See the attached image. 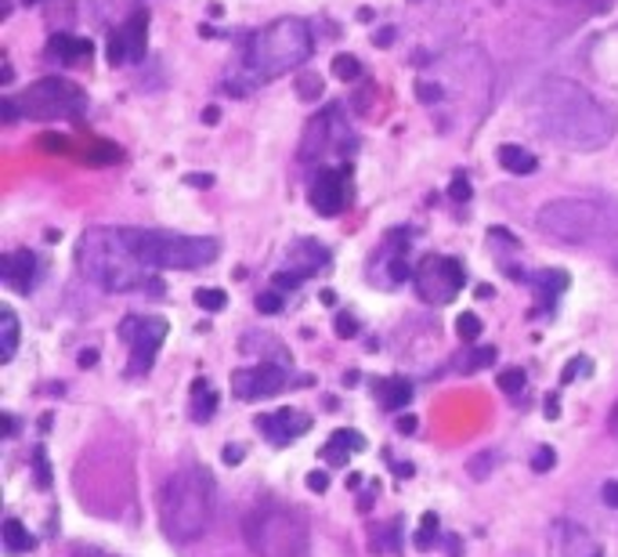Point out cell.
Returning <instances> with one entry per match:
<instances>
[{
  "mask_svg": "<svg viewBox=\"0 0 618 557\" xmlns=\"http://www.w3.org/2000/svg\"><path fill=\"white\" fill-rule=\"evenodd\" d=\"M373 392H376L380 406H384L387 413L405 409V406L413 401V384L405 381V377H380V381L373 384Z\"/></svg>",
  "mask_w": 618,
  "mask_h": 557,
  "instance_id": "22",
  "label": "cell"
},
{
  "mask_svg": "<svg viewBox=\"0 0 618 557\" xmlns=\"http://www.w3.org/2000/svg\"><path fill=\"white\" fill-rule=\"evenodd\" d=\"M370 550L373 554H402V522H391L387 528L373 533Z\"/></svg>",
  "mask_w": 618,
  "mask_h": 557,
  "instance_id": "28",
  "label": "cell"
},
{
  "mask_svg": "<svg viewBox=\"0 0 618 557\" xmlns=\"http://www.w3.org/2000/svg\"><path fill=\"white\" fill-rule=\"evenodd\" d=\"M376 15H373V8H359V22H373Z\"/></svg>",
  "mask_w": 618,
  "mask_h": 557,
  "instance_id": "60",
  "label": "cell"
},
{
  "mask_svg": "<svg viewBox=\"0 0 618 557\" xmlns=\"http://www.w3.org/2000/svg\"><path fill=\"white\" fill-rule=\"evenodd\" d=\"M365 449V438L359 431H351V427H337V431L326 438L322 446V460L330 463V468H344L348 457H354V452Z\"/></svg>",
  "mask_w": 618,
  "mask_h": 557,
  "instance_id": "17",
  "label": "cell"
},
{
  "mask_svg": "<svg viewBox=\"0 0 618 557\" xmlns=\"http://www.w3.org/2000/svg\"><path fill=\"white\" fill-rule=\"evenodd\" d=\"M44 146H47V149L65 152V149H70V138H62V135H58V138H44Z\"/></svg>",
  "mask_w": 618,
  "mask_h": 557,
  "instance_id": "54",
  "label": "cell"
},
{
  "mask_svg": "<svg viewBox=\"0 0 618 557\" xmlns=\"http://www.w3.org/2000/svg\"><path fill=\"white\" fill-rule=\"evenodd\" d=\"M594 557H600V554H594Z\"/></svg>",
  "mask_w": 618,
  "mask_h": 557,
  "instance_id": "64",
  "label": "cell"
},
{
  "mask_svg": "<svg viewBox=\"0 0 618 557\" xmlns=\"http://www.w3.org/2000/svg\"><path fill=\"white\" fill-rule=\"evenodd\" d=\"M604 503H608V507H618V482L604 485Z\"/></svg>",
  "mask_w": 618,
  "mask_h": 557,
  "instance_id": "51",
  "label": "cell"
},
{
  "mask_svg": "<svg viewBox=\"0 0 618 557\" xmlns=\"http://www.w3.org/2000/svg\"><path fill=\"white\" fill-rule=\"evenodd\" d=\"M489 463H496V457H492V452H481L478 460H470V474H475V478H484V468H489Z\"/></svg>",
  "mask_w": 618,
  "mask_h": 557,
  "instance_id": "47",
  "label": "cell"
},
{
  "mask_svg": "<svg viewBox=\"0 0 618 557\" xmlns=\"http://www.w3.org/2000/svg\"><path fill=\"white\" fill-rule=\"evenodd\" d=\"M15 81V69H11V62L4 58V69H0V84H11Z\"/></svg>",
  "mask_w": 618,
  "mask_h": 557,
  "instance_id": "58",
  "label": "cell"
},
{
  "mask_svg": "<svg viewBox=\"0 0 618 557\" xmlns=\"http://www.w3.org/2000/svg\"><path fill=\"white\" fill-rule=\"evenodd\" d=\"M22 4H25V8H33V4H41V0H22Z\"/></svg>",
  "mask_w": 618,
  "mask_h": 557,
  "instance_id": "62",
  "label": "cell"
},
{
  "mask_svg": "<svg viewBox=\"0 0 618 557\" xmlns=\"http://www.w3.org/2000/svg\"><path fill=\"white\" fill-rule=\"evenodd\" d=\"M0 539H4V550L8 554H25L36 547V539L30 536V528H25L19 517H8L4 528H0Z\"/></svg>",
  "mask_w": 618,
  "mask_h": 557,
  "instance_id": "25",
  "label": "cell"
},
{
  "mask_svg": "<svg viewBox=\"0 0 618 557\" xmlns=\"http://www.w3.org/2000/svg\"><path fill=\"white\" fill-rule=\"evenodd\" d=\"M554 463H557V452L543 446V449H535V457H532V471L535 474H546V471H554Z\"/></svg>",
  "mask_w": 618,
  "mask_h": 557,
  "instance_id": "41",
  "label": "cell"
},
{
  "mask_svg": "<svg viewBox=\"0 0 618 557\" xmlns=\"http://www.w3.org/2000/svg\"><path fill=\"white\" fill-rule=\"evenodd\" d=\"M496 347H475V352H470L467 355V373H478V369H484V366H492V362H496Z\"/></svg>",
  "mask_w": 618,
  "mask_h": 557,
  "instance_id": "39",
  "label": "cell"
},
{
  "mask_svg": "<svg viewBox=\"0 0 618 557\" xmlns=\"http://www.w3.org/2000/svg\"><path fill=\"white\" fill-rule=\"evenodd\" d=\"M87 90L70 81V76H41L36 84H30L22 90L19 98V109L22 116H30V120H81L87 113Z\"/></svg>",
  "mask_w": 618,
  "mask_h": 557,
  "instance_id": "7",
  "label": "cell"
},
{
  "mask_svg": "<svg viewBox=\"0 0 618 557\" xmlns=\"http://www.w3.org/2000/svg\"><path fill=\"white\" fill-rule=\"evenodd\" d=\"M311 211L322 217H337L348 206V185H344V167H319V174L311 181Z\"/></svg>",
  "mask_w": 618,
  "mask_h": 557,
  "instance_id": "14",
  "label": "cell"
},
{
  "mask_svg": "<svg viewBox=\"0 0 618 557\" xmlns=\"http://www.w3.org/2000/svg\"><path fill=\"white\" fill-rule=\"evenodd\" d=\"M535 222H539V232H546V236L572 243V246H583L600 232L604 206L594 200H554L539 211Z\"/></svg>",
  "mask_w": 618,
  "mask_h": 557,
  "instance_id": "8",
  "label": "cell"
},
{
  "mask_svg": "<svg viewBox=\"0 0 618 557\" xmlns=\"http://www.w3.org/2000/svg\"><path fill=\"white\" fill-rule=\"evenodd\" d=\"M195 304H200L203 312L217 315V312H225V308H228V293L217 290V287H200V290H195Z\"/></svg>",
  "mask_w": 618,
  "mask_h": 557,
  "instance_id": "30",
  "label": "cell"
},
{
  "mask_svg": "<svg viewBox=\"0 0 618 557\" xmlns=\"http://www.w3.org/2000/svg\"><path fill=\"white\" fill-rule=\"evenodd\" d=\"M185 185H192V189H214V174L192 171V174H185Z\"/></svg>",
  "mask_w": 618,
  "mask_h": 557,
  "instance_id": "44",
  "label": "cell"
},
{
  "mask_svg": "<svg viewBox=\"0 0 618 557\" xmlns=\"http://www.w3.org/2000/svg\"><path fill=\"white\" fill-rule=\"evenodd\" d=\"M289 384L286 366H275V362H260V366H243L232 373V395L239 401H265L275 398Z\"/></svg>",
  "mask_w": 618,
  "mask_h": 557,
  "instance_id": "12",
  "label": "cell"
},
{
  "mask_svg": "<svg viewBox=\"0 0 618 557\" xmlns=\"http://www.w3.org/2000/svg\"><path fill=\"white\" fill-rule=\"evenodd\" d=\"M496 384H499V392H503V395H521V392H524V384H529V373H524L521 366L499 369Z\"/></svg>",
  "mask_w": 618,
  "mask_h": 557,
  "instance_id": "31",
  "label": "cell"
},
{
  "mask_svg": "<svg viewBox=\"0 0 618 557\" xmlns=\"http://www.w3.org/2000/svg\"><path fill=\"white\" fill-rule=\"evenodd\" d=\"M19 431V424H15V417H11V413H4V438H11Z\"/></svg>",
  "mask_w": 618,
  "mask_h": 557,
  "instance_id": "56",
  "label": "cell"
},
{
  "mask_svg": "<svg viewBox=\"0 0 618 557\" xmlns=\"http://www.w3.org/2000/svg\"><path fill=\"white\" fill-rule=\"evenodd\" d=\"M496 160L499 167H503L507 174H535L539 171V157L532 149H524V146H514V141H503V146L496 149Z\"/></svg>",
  "mask_w": 618,
  "mask_h": 557,
  "instance_id": "20",
  "label": "cell"
},
{
  "mask_svg": "<svg viewBox=\"0 0 618 557\" xmlns=\"http://www.w3.org/2000/svg\"><path fill=\"white\" fill-rule=\"evenodd\" d=\"M76 265H81L90 287L105 293H163V282L152 276V268L141 261L135 243H130V228H87L76 243Z\"/></svg>",
  "mask_w": 618,
  "mask_h": 557,
  "instance_id": "2",
  "label": "cell"
},
{
  "mask_svg": "<svg viewBox=\"0 0 618 557\" xmlns=\"http://www.w3.org/2000/svg\"><path fill=\"white\" fill-rule=\"evenodd\" d=\"M478 297H481V301H489V297H496V290L492 287H478Z\"/></svg>",
  "mask_w": 618,
  "mask_h": 557,
  "instance_id": "61",
  "label": "cell"
},
{
  "mask_svg": "<svg viewBox=\"0 0 618 557\" xmlns=\"http://www.w3.org/2000/svg\"><path fill=\"white\" fill-rule=\"evenodd\" d=\"M416 417H413V413H405V417H398V424H394V431H398V435H416Z\"/></svg>",
  "mask_w": 618,
  "mask_h": 557,
  "instance_id": "48",
  "label": "cell"
},
{
  "mask_svg": "<svg viewBox=\"0 0 618 557\" xmlns=\"http://www.w3.org/2000/svg\"><path fill=\"white\" fill-rule=\"evenodd\" d=\"M330 149L337 152H348L354 149V138H351V127L344 124V113H340V101H333L330 109H322L315 120L308 124L305 141H300V163H322L330 157Z\"/></svg>",
  "mask_w": 618,
  "mask_h": 557,
  "instance_id": "11",
  "label": "cell"
},
{
  "mask_svg": "<svg viewBox=\"0 0 618 557\" xmlns=\"http://www.w3.org/2000/svg\"><path fill=\"white\" fill-rule=\"evenodd\" d=\"M308 489L311 492H326V489H330V478H326L322 471H315V474H308Z\"/></svg>",
  "mask_w": 618,
  "mask_h": 557,
  "instance_id": "49",
  "label": "cell"
},
{
  "mask_svg": "<svg viewBox=\"0 0 618 557\" xmlns=\"http://www.w3.org/2000/svg\"><path fill=\"white\" fill-rule=\"evenodd\" d=\"M11 11H15V0H0V22L11 19Z\"/></svg>",
  "mask_w": 618,
  "mask_h": 557,
  "instance_id": "57",
  "label": "cell"
},
{
  "mask_svg": "<svg viewBox=\"0 0 618 557\" xmlns=\"http://www.w3.org/2000/svg\"><path fill=\"white\" fill-rule=\"evenodd\" d=\"M105 58H109V66H127L130 62V51H127V41H124V30H113L109 33V51H105Z\"/></svg>",
  "mask_w": 618,
  "mask_h": 557,
  "instance_id": "33",
  "label": "cell"
},
{
  "mask_svg": "<svg viewBox=\"0 0 618 557\" xmlns=\"http://www.w3.org/2000/svg\"><path fill=\"white\" fill-rule=\"evenodd\" d=\"M608 431H611V438H618V401H615V409H611V417H608Z\"/></svg>",
  "mask_w": 618,
  "mask_h": 557,
  "instance_id": "59",
  "label": "cell"
},
{
  "mask_svg": "<svg viewBox=\"0 0 618 557\" xmlns=\"http://www.w3.org/2000/svg\"><path fill=\"white\" fill-rule=\"evenodd\" d=\"M225 463H228V468H235V463H243V449H239V446H228V449H225Z\"/></svg>",
  "mask_w": 618,
  "mask_h": 557,
  "instance_id": "52",
  "label": "cell"
},
{
  "mask_svg": "<svg viewBox=\"0 0 618 557\" xmlns=\"http://www.w3.org/2000/svg\"><path fill=\"white\" fill-rule=\"evenodd\" d=\"M441 543V522H438V514L427 511L424 517H419V525H416V533H413V547L419 554H430L434 547Z\"/></svg>",
  "mask_w": 618,
  "mask_h": 557,
  "instance_id": "26",
  "label": "cell"
},
{
  "mask_svg": "<svg viewBox=\"0 0 618 557\" xmlns=\"http://www.w3.org/2000/svg\"><path fill=\"white\" fill-rule=\"evenodd\" d=\"M315 55V33L305 19H275L257 30L243 47V66L254 81H279L283 73L305 66Z\"/></svg>",
  "mask_w": 618,
  "mask_h": 557,
  "instance_id": "4",
  "label": "cell"
},
{
  "mask_svg": "<svg viewBox=\"0 0 618 557\" xmlns=\"http://www.w3.org/2000/svg\"><path fill=\"white\" fill-rule=\"evenodd\" d=\"M217 413V392L214 384H210L206 377H195L192 381V395H189V417L195 424H210Z\"/></svg>",
  "mask_w": 618,
  "mask_h": 557,
  "instance_id": "21",
  "label": "cell"
},
{
  "mask_svg": "<svg viewBox=\"0 0 618 557\" xmlns=\"http://www.w3.org/2000/svg\"><path fill=\"white\" fill-rule=\"evenodd\" d=\"M529 116L535 131L564 152H597L615 138V109L564 76L543 81L532 90Z\"/></svg>",
  "mask_w": 618,
  "mask_h": 557,
  "instance_id": "1",
  "label": "cell"
},
{
  "mask_svg": "<svg viewBox=\"0 0 618 557\" xmlns=\"http://www.w3.org/2000/svg\"><path fill=\"white\" fill-rule=\"evenodd\" d=\"M217 485L206 468H185L163 485L160 522L174 543H195L214 522Z\"/></svg>",
  "mask_w": 618,
  "mask_h": 557,
  "instance_id": "3",
  "label": "cell"
},
{
  "mask_svg": "<svg viewBox=\"0 0 618 557\" xmlns=\"http://www.w3.org/2000/svg\"><path fill=\"white\" fill-rule=\"evenodd\" d=\"M394 36H398V30H394V25H384V30L373 33V47H391Z\"/></svg>",
  "mask_w": 618,
  "mask_h": 557,
  "instance_id": "46",
  "label": "cell"
},
{
  "mask_svg": "<svg viewBox=\"0 0 618 557\" xmlns=\"http://www.w3.org/2000/svg\"><path fill=\"white\" fill-rule=\"evenodd\" d=\"M413 287L419 293V301H427V304H452L456 297H459V290L467 287V271L449 254H427L424 261L416 265Z\"/></svg>",
  "mask_w": 618,
  "mask_h": 557,
  "instance_id": "10",
  "label": "cell"
},
{
  "mask_svg": "<svg viewBox=\"0 0 618 557\" xmlns=\"http://www.w3.org/2000/svg\"><path fill=\"white\" fill-rule=\"evenodd\" d=\"M90 51H95V44L90 41H81V36L73 33H55L47 41V58L62 62V66H76V62H90Z\"/></svg>",
  "mask_w": 618,
  "mask_h": 557,
  "instance_id": "19",
  "label": "cell"
},
{
  "mask_svg": "<svg viewBox=\"0 0 618 557\" xmlns=\"http://www.w3.org/2000/svg\"><path fill=\"white\" fill-rule=\"evenodd\" d=\"M84 557H90V550H84Z\"/></svg>",
  "mask_w": 618,
  "mask_h": 557,
  "instance_id": "63",
  "label": "cell"
},
{
  "mask_svg": "<svg viewBox=\"0 0 618 557\" xmlns=\"http://www.w3.org/2000/svg\"><path fill=\"white\" fill-rule=\"evenodd\" d=\"M589 373H594V362H589L586 355H578V358H572L568 366H564V373H561V384H572L575 377H589Z\"/></svg>",
  "mask_w": 618,
  "mask_h": 557,
  "instance_id": "37",
  "label": "cell"
},
{
  "mask_svg": "<svg viewBox=\"0 0 618 557\" xmlns=\"http://www.w3.org/2000/svg\"><path fill=\"white\" fill-rule=\"evenodd\" d=\"M30 460H33V474H36V485H41V489H51V463H47V452H44L41 446H36Z\"/></svg>",
  "mask_w": 618,
  "mask_h": 557,
  "instance_id": "36",
  "label": "cell"
},
{
  "mask_svg": "<svg viewBox=\"0 0 618 557\" xmlns=\"http://www.w3.org/2000/svg\"><path fill=\"white\" fill-rule=\"evenodd\" d=\"M254 424H257L260 438L271 446H289V442H297V438H305L311 431V417L308 413L294 409V406L275 409V413H260Z\"/></svg>",
  "mask_w": 618,
  "mask_h": 557,
  "instance_id": "13",
  "label": "cell"
},
{
  "mask_svg": "<svg viewBox=\"0 0 618 557\" xmlns=\"http://www.w3.org/2000/svg\"><path fill=\"white\" fill-rule=\"evenodd\" d=\"M297 95L305 101H319L322 98V76H315V73L297 76Z\"/></svg>",
  "mask_w": 618,
  "mask_h": 557,
  "instance_id": "35",
  "label": "cell"
},
{
  "mask_svg": "<svg viewBox=\"0 0 618 557\" xmlns=\"http://www.w3.org/2000/svg\"><path fill=\"white\" fill-rule=\"evenodd\" d=\"M19 336H22V330H19L15 312H11L8 304H0V362H11V358H15V352H19Z\"/></svg>",
  "mask_w": 618,
  "mask_h": 557,
  "instance_id": "24",
  "label": "cell"
},
{
  "mask_svg": "<svg viewBox=\"0 0 618 557\" xmlns=\"http://www.w3.org/2000/svg\"><path fill=\"white\" fill-rule=\"evenodd\" d=\"M330 73L344 84H359L362 81V62L354 55H348V51H340V55H333V62H330Z\"/></svg>",
  "mask_w": 618,
  "mask_h": 557,
  "instance_id": "29",
  "label": "cell"
},
{
  "mask_svg": "<svg viewBox=\"0 0 618 557\" xmlns=\"http://www.w3.org/2000/svg\"><path fill=\"white\" fill-rule=\"evenodd\" d=\"M124 41H127V51H130V62H141L145 58V44H149V15L145 11H135L124 25Z\"/></svg>",
  "mask_w": 618,
  "mask_h": 557,
  "instance_id": "23",
  "label": "cell"
},
{
  "mask_svg": "<svg viewBox=\"0 0 618 557\" xmlns=\"http://www.w3.org/2000/svg\"><path fill=\"white\" fill-rule=\"evenodd\" d=\"M167 333H170V326L160 315H127L120 322V341L130 347L127 377H149V369L156 366V355H160Z\"/></svg>",
  "mask_w": 618,
  "mask_h": 557,
  "instance_id": "9",
  "label": "cell"
},
{
  "mask_svg": "<svg viewBox=\"0 0 618 557\" xmlns=\"http://www.w3.org/2000/svg\"><path fill=\"white\" fill-rule=\"evenodd\" d=\"M449 196H452V200H459V203H467L470 196H475V192H470V181H467L464 174H456V178H452Z\"/></svg>",
  "mask_w": 618,
  "mask_h": 557,
  "instance_id": "43",
  "label": "cell"
},
{
  "mask_svg": "<svg viewBox=\"0 0 618 557\" xmlns=\"http://www.w3.org/2000/svg\"><path fill=\"white\" fill-rule=\"evenodd\" d=\"M36 271H41V265H36L33 250H8L4 257H0V279H4V287L15 293H33Z\"/></svg>",
  "mask_w": 618,
  "mask_h": 557,
  "instance_id": "15",
  "label": "cell"
},
{
  "mask_svg": "<svg viewBox=\"0 0 618 557\" xmlns=\"http://www.w3.org/2000/svg\"><path fill=\"white\" fill-rule=\"evenodd\" d=\"M543 409H546V417H550V420H557V417H561V398H557V392H550V398H546V406H543Z\"/></svg>",
  "mask_w": 618,
  "mask_h": 557,
  "instance_id": "50",
  "label": "cell"
},
{
  "mask_svg": "<svg viewBox=\"0 0 618 557\" xmlns=\"http://www.w3.org/2000/svg\"><path fill=\"white\" fill-rule=\"evenodd\" d=\"M0 116H4V124H15L19 116H22L19 101H15V98H4V101H0Z\"/></svg>",
  "mask_w": 618,
  "mask_h": 557,
  "instance_id": "45",
  "label": "cell"
},
{
  "mask_svg": "<svg viewBox=\"0 0 618 557\" xmlns=\"http://www.w3.org/2000/svg\"><path fill=\"white\" fill-rule=\"evenodd\" d=\"M529 287L535 290V297H539V304L535 308H554V301H557V293H564L568 290V271L564 268H546V271H529Z\"/></svg>",
  "mask_w": 618,
  "mask_h": 557,
  "instance_id": "18",
  "label": "cell"
},
{
  "mask_svg": "<svg viewBox=\"0 0 618 557\" xmlns=\"http://www.w3.org/2000/svg\"><path fill=\"white\" fill-rule=\"evenodd\" d=\"M257 312L260 315H279L283 312V293L279 290H268L257 297Z\"/></svg>",
  "mask_w": 618,
  "mask_h": 557,
  "instance_id": "40",
  "label": "cell"
},
{
  "mask_svg": "<svg viewBox=\"0 0 618 557\" xmlns=\"http://www.w3.org/2000/svg\"><path fill=\"white\" fill-rule=\"evenodd\" d=\"M300 282H305V276L289 268V271H279V276H275V290H279V293H283V290H297Z\"/></svg>",
  "mask_w": 618,
  "mask_h": 557,
  "instance_id": "42",
  "label": "cell"
},
{
  "mask_svg": "<svg viewBox=\"0 0 618 557\" xmlns=\"http://www.w3.org/2000/svg\"><path fill=\"white\" fill-rule=\"evenodd\" d=\"M333 330H337V336H359L362 333V322H359V315H351V312H337V319H333Z\"/></svg>",
  "mask_w": 618,
  "mask_h": 557,
  "instance_id": "38",
  "label": "cell"
},
{
  "mask_svg": "<svg viewBox=\"0 0 618 557\" xmlns=\"http://www.w3.org/2000/svg\"><path fill=\"white\" fill-rule=\"evenodd\" d=\"M81 160L84 167H113V163H120L124 160V149L120 146H113V141H87V149L81 152Z\"/></svg>",
  "mask_w": 618,
  "mask_h": 557,
  "instance_id": "27",
  "label": "cell"
},
{
  "mask_svg": "<svg viewBox=\"0 0 618 557\" xmlns=\"http://www.w3.org/2000/svg\"><path fill=\"white\" fill-rule=\"evenodd\" d=\"M95 362H98V352H95V347H87V352H81V366H84V369H90V366H95Z\"/></svg>",
  "mask_w": 618,
  "mask_h": 557,
  "instance_id": "55",
  "label": "cell"
},
{
  "mask_svg": "<svg viewBox=\"0 0 618 557\" xmlns=\"http://www.w3.org/2000/svg\"><path fill=\"white\" fill-rule=\"evenodd\" d=\"M286 261L294 271H300V276H315L319 268L330 265V246L319 243V239H297L294 246H289V254H286Z\"/></svg>",
  "mask_w": 618,
  "mask_h": 557,
  "instance_id": "16",
  "label": "cell"
},
{
  "mask_svg": "<svg viewBox=\"0 0 618 557\" xmlns=\"http://www.w3.org/2000/svg\"><path fill=\"white\" fill-rule=\"evenodd\" d=\"M130 243L152 271H192L214 265L221 243L210 236H185V232L163 228H130Z\"/></svg>",
  "mask_w": 618,
  "mask_h": 557,
  "instance_id": "5",
  "label": "cell"
},
{
  "mask_svg": "<svg viewBox=\"0 0 618 557\" xmlns=\"http://www.w3.org/2000/svg\"><path fill=\"white\" fill-rule=\"evenodd\" d=\"M456 333H459V341H467V344H475L478 336L484 333V322L475 315V312H464L456 319Z\"/></svg>",
  "mask_w": 618,
  "mask_h": 557,
  "instance_id": "32",
  "label": "cell"
},
{
  "mask_svg": "<svg viewBox=\"0 0 618 557\" xmlns=\"http://www.w3.org/2000/svg\"><path fill=\"white\" fill-rule=\"evenodd\" d=\"M217 120H221V109H217V106H206V109H203V124L214 127Z\"/></svg>",
  "mask_w": 618,
  "mask_h": 557,
  "instance_id": "53",
  "label": "cell"
},
{
  "mask_svg": "<svg viewBox=\"0 0 618 557\" xmlns=\"http://www.w3.org/2000/svg\"><path fill=\"white\" fill-rule=\"evenodd\" d=\"M413 90H416V98L424 101V106H438V101L445 98V87L438 81H427V76H419Z\"/></svg>",
  "mask_w": 618,
  "mask_h": 557,
  "instance_id": "34",
  "label": "cell"
},
{
  "mask_svg": "<svg viewBox=\"0 0 618 557\" xmlns=\"http://www.w3.org/2000/svg\"><path fill=\"white\" fill-rule=\"evenodd\" d=\"M243 533L260 557H300L308 547V525L297 507H254Z\"/></svg>",
  "mask_w": 618,
  "mask_h": 557,
  "instance_id": "6",
  "label": "cell"
}]
</instances>
